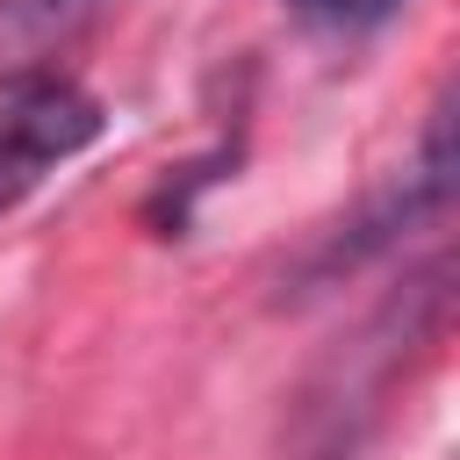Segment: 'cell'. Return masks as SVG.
I'll use <instances>...</instances> for the list:
<instances>
[{
    "label": "cell",
    "mask_w": 460,
    "mask_h": 460,
    "mask_svg": "<svg viewBox=\"0 0 460 460\" xmlns=\"http://www.w3.org/2000/svg\"><path fill=\"white\" fill-rule=\"evenodd\" d=\"M101 137V101L65 72L7 79L0 93V216L29 201L58 165H72Z\"/></svg>",
    "instance_id": "cell-1"
},
{
    "label": "cell",
    "mask_w": 460,
    "mask_h": 460,
    "mask_svg": "<svg viewBox=\"0 0 460 460\" xmlns=\"http://www.w3.org/2000/svg\"><path fill=\"white\" fill-rule=\"evenodd\" d=\"M108 0H0V79L58 72V58L101 22Z\"/></svg>",
    "instance_id": "cell-2"
},
{
    "label": "cell",
    "mask_w": 460,
    "mask_h": 460,
    "mask_svg": "<svg viewBox=\"0 0 460 460\" xmlns=\"http://www.w3.org/2000/svg\"><path fill=\"white\" fill-rule=\"evenodd\" d=\"M302 22H316V29H374V22H388L402 0H288Z\"/></svg>",
    "instance_id": "cell-3"
}]
</instances>
